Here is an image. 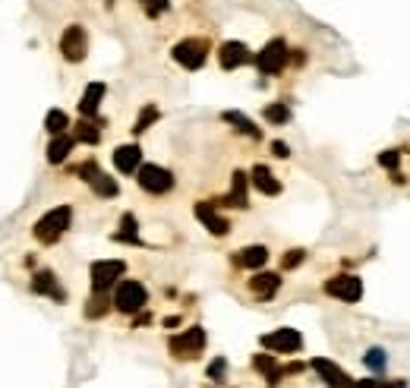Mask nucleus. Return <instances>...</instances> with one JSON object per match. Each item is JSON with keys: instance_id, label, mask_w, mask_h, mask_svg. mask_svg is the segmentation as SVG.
Wrapping results in <instances>:
<instances>
[{"instance_id": "obj_19", "label": "nucleus", "mask_w": 410, "mask_h": 388, "mask_svg": "<svg viewBox=\"0 0 410 388\" xmlns=\"http://www.w3.org/2000/svg\"><path fill=\"white\" fill-rule=\"evenodd\" d=\"M233 259H237V266H243V268H262L268 262V250L266 246H246V250H240Z\"/></svg>"}, {"instance_id": "obj_8", "label": "nucleus", "mask_w": 410, "mask_h": 388, "mask_svg": "<svg viewBox=\"0 0 410 388\" xmlns=\"http://www.w3.org/2000/svg\"><path fill=\"white\" fill-rule=\"evenodd\" d=\"M89 51V35H85L83 26H67V32L61 35V54L67 57L70 63H79Z\"/></svg>"}, {"instance_id": "obj_11", "label": "nucleus", "mask_w": 410, "mask_h": 388, "mask_svg": "<svg viewBox=\"0 0 410 388\" xmlns=\"http://www.w3.org/2000/svg\"><path fill=\"white\" fill-rule=\"evenodd\" d=\"M79 174H83V180L89 183V187L95 189L98 196H105V199H111V196H117V183L107 177L105 171H98V164L95 161H85L83 167H79Z\"/></svg>"}, {"instance_id": "obj_13", "label": "nucleus", "mask_w": 410, "mask_h": 388, "mask_svg": "<svg viewBox=\"0 0 410 388\" xmlns=\"http://www.w3.org/2000/svg\"><path fill=\"white\" fill-rule=\"evenodd\" d=\"M196 218H199V221H202V224H205V228H209L211 234H218V237H224V234L231 231L228 218H221V215H218L211 202H196Z\"/></svg>"}, {"instance_id": "obj_26", "label": "nucleus", "mask_w": 410, "mask_h": 388, "mask_svg": "<svg viewBox=\"0 0 410 388\" xmlns=\"http://www.w3.org/2000/svg\"><path fill=\"white\" fill-rule=\"evenodd\" d=\"M76 139L79 142H89V145H95L101 139V130H98V123H92L89 117H83V123L76 127Z\"/></svg>"}, {"instance_id": "obj_17", "label": "nucleus", "mask_w": 410, "mask_h": 388, "mask_svg": "<svg viewBox=\"0 0 410 388\" xmlns=\"http://www.w3.org/2000/svg\"><path fill=\"white\" fill-rule=\"evenodd\" d=\"M253 183H256V189H259V193H266V196H278V193H281V183L275 180V174L268 171L266 164H256L253 167Z\"/></svg>"}, {"instance_id": "obj_14", "label": "nucleus", "mask_w": 410, "mask_h": 388, "mask_svg": "<svg viewBox=\"0 0 410 388\" xmlns=\"http://www.w3.org/2000/svg\"><path fill=\"white\" fill-rule=\"evenodd\" d=\"M114 164L120 174H136L142 167V149L139 145H120L114 152Z\"/></svg>"}, {"instance_id": "obj_28", "label": "nucleus", "mask_w": 410, "mask_h": 388, "mask_svg": "<svg viewBox=\"0 0 410 388\" xmlns=\"http://www.w3.org/2000/svg\"><path fill=\"white\" fill-rule=\"evenodd\" d=\"M155 120H158V108H155V105H149V108H145L142 114H139V120H136L133 133H136V136H139V133H145V130H149V127H152V123H155Z\"/></svg>"}, {"instance_id": "obj_27", "label": "nucleus", "mask_w": 410, "mask_h": 388, "mask_svg": "<svg viewBox=\"0 0 410 388\" xmlns=\"http://www.w3.org/2000/svg\"><path fill=\"white\" fill-rule=\"evenodd\" d=\"M266 120L268 123H288L290 120V108L281 105V101H275V105L266 108Z\"/></svg>"}, {"instance_id": "obj_25", "label": "nucleus", "mask_w": 410, "mask_h": 388, "mask_svg": "<svg viewBox=\"0 0 410 388\" xmlns=\"http://www.w3.org/2000/svg\"><path fill=\"white\" fill-rule=\"evenodd\" d=\"M114 240H120V243H139V237H136V218L130 215H123V221H120V231L114 234Z\"/></svg>"}, {"instance_id": "obj_16", "label": "nucleus", "mask_w": 410, "mask_h": 388, "mask_svg": "<svg viewBox=\"0 0 410 388\" xmlns=\"http://www.w3.org/2000/svg\"><path fill=\"white\" fill-rule=\"evenodd\" d=\"M105 92H107V89H105V83H92V85H85L83 98H79V114H83V117H95V114H98Z\"/></svg>"}, {"instance_id": "obj_7", "label": "nucleus", "mask_w": 410, "mask_h": 388, "mask_svg": "<svg viewBox=\"0 0 410 388\" xmlns=\"http://www.w3.org/2000/svg\"><path fill=\"white\" fill-rule=\"evenodd\" d=\"M123 262L120 259H101L92 266V290L95 294H105V290H111V284H117V278L123 275Z\"/></svg>"}, {"instance_id": "obj_10", "label": "nucleus", "mask_w": 410, "mask_h": 388, "mask_svg": "<svg viewBox=\"0 0 410 388\" xmlns=\"http://www.w3.org/2000/svg\"><path fill=\"white\" fill-rule=\"evenodd\" d=\"M262 347L275 350V354H294V350L303 347V338H300L297 328H278L272 335H262Z\"/></svg>"}, {"instance_id": "obj_32", "label": "nucleus", "mask_w": 410, "mask_h": 388, "mask_svg": "<svg viewBox=\"0 0 410 388\" xmlns=\"http://www.w3.org/2000/svg\"><path fill=\"white\" fill-rule=\"evenodd\" d=\"M366 366H369V369H382L385 354H382V350H369V354H366Z\"/></svg>"}, {"instance_id": "obj_35", "label": "nucleus", "mask_w": 410, "mask_h": 388, "mask_svg": "<svg viewBox=\"0 0 410 388\" xmlns=\"http://www.w3.org/2000/svg\"><path fill=\"white\" fill-rule=\"evenodd\" d=\"M224 369H228V363H224V360H215V363H211V366H209V376H211V379H215V382H221Z\"/></svg>"}, {"instance_id": "obj_31", "label": "nucleus", "mask_w": 410, "mask_h": 388, "mask_svg": "<svg viewBox=\"0 0 410 388\" xmlns=\"http://www.w3.org/2000/svg\"><path fill=\"white\" fill-rule=\"evenodd\" d=\"M303 259H306V253H303V250H290L288 256H284V262H281V266H284V268H297Z\"/></svg>"}, {"instance_id": "obj_5", "label": "nucleus", "mask_w": 410, "mask_h": 388, "mask_svg": "<svg viewBox=\"0 0 410 388\" xmlns=\"http://www.w3.org/2000/svg\"><path fill=\"white\" fill-rule=\"evenodd\" d=\"M136 180H139V187H142L145 193H155V196L167 193V189L174 187V174L167 171V167H161V164H142Z\"/></svg>"}, {"instance_id": "obj_24", "label": "nucleus", "mask_w": 410, "mask_h": 388, "mask_svg": "<svg viewBox=\"0 0 410 388\" xmlns=\"http://www.w3.org/2000/svg\"><path fill=\"white\" fill-rule=\"evenodd\" d=\"M45 127H48V133H51V136H61V133H67L70 117L63 114L61 108H54V111H48V117H45Z\"/></svg>"}, {"instance_id": "obj_22", "label": "nucleus", "mask_w": 410, "mask_h": 388, "mask_svg": "<svg viewBox=\"0 0 410 388\" xmlns=\"http://www.w3.org/2000/svg\"><path fill=\"white\" fill-rule=\"evenodd\" d=\"M312 369H316L319 376L325 379V382L332 385V388H335V385H344V382H347V376H344V372H341V369H338V366H335L332 360H312Z\"/></svg>"}, {"instance_id": "obj_9", "label": "nucleus", "mask_w": 410, "mask_h": 388, "mask_svg": "<svg viewBox=\"0 0 410 388\" xmlns=\"http://www.w3.org/2000/svg\"><path fill=\"white\" fill-rule=\"evenodd\" d=\"M205 347V332L199 325L186 328L183 335H174L171 338V354L174 357H199Z\"/></svg>"}, {"instance_id": "obj_36", "label": "nucleus", "mask_w": 410, "mask_h": 388, "mask_svg": "<svg viewBox=\"0 0 410 388\" xmlns=\"http://www.w3.org/2000/svg\"><path fill=\"white\" fill-rule=\"evenodd\" d=\"M272 152H275L278 158H288V155H290V149H288L284 142H272Z\"/></svg>"}, {"instance_id": "obj_6", "label": "nucleus", "mask_w": 410, "mask_h": 388, "mask_svg": "<svg viewBox=\"0 0 410 388\" xmlns=\"http://www.w3.org/2000/svg\"><path fill=\"white\" fill-rule=\"evenodd\" d=\"M325 294L328 297H338L344 303H357L363 297V281L357 275H338V278H328L325 281Z\"/></svg>"}, {"instance_id": "obj_29", "label": "nucleus", "mask_w": 410, "mask_h": 388, "mask_svg": "<svg viewBox=\"0 0 410 388\" xmlns=\"http://www.w3.org/2000/svg\"><path fill=\"white\" fill-rule=\"evenodd\" d=\"M139 4L145 6V13H149V16H161V13L171 6V0H139Z\"/></svg>"}, {"instance_id": "obj_21", "label": "nucleus", "mask_w": 410, "mask_h": 388, "mask_svg": "<svg viewBox=\"0 0 410 388\" xmlns=\"http://www.w3.org/2000/svg\"><path fill=\"white\" fill-rule=\"evenodd\" d=\"M70 149H73V136H67V133L54 136V139H51V145H48V161H51V164H61V161L70 155Z\"/></svg>"}, {"instance_id": "obj_1", "label": "nucleus", "mask_w": 410, "mask_h": 388, "mask_svg": "<svg viewBox=\"0 0 410 388\" xmlns=\"http://www.w3.org/2000/svg\"><path fill=\"white\" fill-rule=\"evenodd\" d=\"M70 221H73V209L70 206L51 209L48 215H41L38 221H35V237H38L41 243H54V240H61V234L70 228Z\"/></svg>"}, {"instance_id": "obj_33", "label": "nucleus", "mask_w": 410, "mask_h": 388, "mask_svg": "<svg viewBox=\"0 0 410 388\" xmlns=\"http://www.w3.org/2000/svg\"><path fill=\"white\" fill-rule=\"evenodd\" d=\"M354 388H398V385L382 382V379H360V382H354Z\"/></svg>"}, {"instance_id": "obj_34", "label": "nucleus", "mask_w": 410, "mask_h": 388, "mask_svg": "<svg viewBox=\"0 0 410 388\" xmlns=\"http://www.w3.org/2000/svg\"><path fill=\"white\" fill-rule=\"evenodd\" d=\"M398 161H401V152H394V149H388L385 155H379V164H382V167H394Z\"/></svg>"}, {"instance_id": "obj_20", "label": "nucleus", "mask_w": 410, "mask_h": 388, "mask_svg": "<svg viewBox=\"0 0 410 388\" xmlns=\"http://www.w3.org/2000/svg\"><path fill=\"white\" fill-rule=\"evenodd\" d=\"M250 288H253V294H259V297H272L275 290L281 288V278L272 272H259L256 278H250Z\"/></svg>"}, {"instance_id": "obj_4", "label": "nucleus", "mask_w": 410, "mask_h": 388, "mask_svg": "<svg viewBox=\"0 0 410 388\" xmlns=\"http://www.w3.org/2000/svg\"><path fill=\"white\" fill-rule=\"evenodd\" d=\"M171 57L180 63V67L199 70L202 63H205V57H209V45H205L202 38H183V41H177V45H174Z\"/></svg>"}, {"instance_id": "obj_2", "label": "nucleus", "mask_w": 410, "mask_h": 388, "mask_svg": "<svg viewBox=\"0 0 410 388\" xmlns=\"http://www.w3.org/2000/svg\"><path fill=\"white\" fill-rule=\"evenodd\" d=\"M288 57H290L288 45H284L281 38H272L266 48L259 51V57H256V67H259V73H266V76H278V73L288 67Z\"/></svg>"}, {"instance_id": "obj_30", "label": "nucleus", "mask_w": 410, "mask_h": 388, "mask_svg": "<svg viewBox=\"0 0 410 388\" xmlns=\"http://www.w3.org/2000/svg\"><path fill=\"white\" fill-rule=\"evenodd\" d=\"M105 310H107V303H105V297H95L92 300V306H85V316L89 319H98V316H105Z\"/></svg>"}, {"instance_id": "obj_15", "label": "nucleus", "mask_w": 410, "mask_h": 388, "mask_svg": "<svg viewBox=\"0 0 410 388\" xmlns=\"http://www.w3.org/2000/svg\"><path fill=\"white\" fill-rule=\"evenodd\" d=\"M32 290H35V294H45V297H51V300H57V303H63V300H67L63 288L57 284L54 272H38V275H32Z\"/></svg>"}, {"instance_id": "obj_3", "label": "nucleus", "mask_w": 410, "mask_h": 388, "mask_svg": "<svg viewBox=\"0 0 410 388\" xmlns=\"http://www.w3.org/2000/svg\"><path fill=\"white\" fill-rule=\"evenodd\" d=\"M145 303H149V290H145V284H139V281H120L117 284L114 306L120 313H139Z\"/></svg>"}, {"instance_id": "obj_12", "label": "nucleus", "mask_w": 410, "mask_h": 388, "mask_svg": "<svg viewBox=\"0 0 410 388\" xmlns=\"http://www.w3.org/2000/svg\"><path fill=\"white\" fill-rule=\"evenodd\" d=\"M218 61H221L224 70H237L243 63H250V48L243 41H224L221 51H218Z\"/></svg>"}, {"instance_id": "obj_23", "label": "nucleus", "mask_w": 410, "mask_h": 388, "mask_svg": "<svg viewBox=\"0 0 410 388\" xmlns=\"http://www.w3.org/2000/svg\"><path fill=\"white\" fill-rule=\"evenodd\" d=\"M224 120L233 123V127H237L240 133H246V136H253V139H259V136H262V130L256 127L250 117H243V114H237V111H224Z\"/></svg>"}, {"instance_id": "obj_18", "label": "nucleus", "mask_w": 410, "mask_h": 388, "mask_svg": "<svg viewBox=\"0 0 410 388\" xmlns=\"http://www.w3.org/2000/svg\"><path fill=\"white\" fill-rule=\"evenodd\" d=\"M246 187H250V180H246V174L243 171H237L233 174V183H231V193L224 196V206H237V209H243L246 206Z\"/></svg>"}]
</instances>
